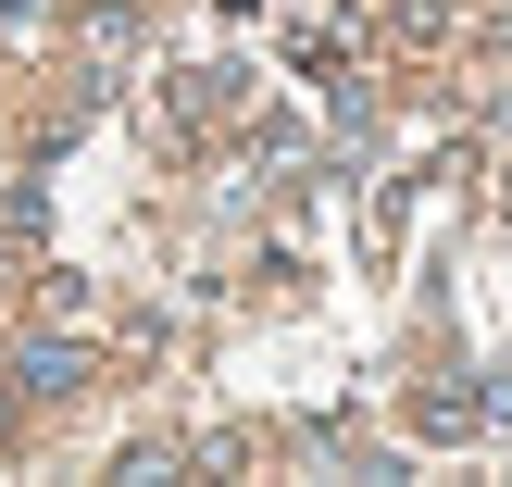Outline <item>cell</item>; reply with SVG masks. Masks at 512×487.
Here are the masks:
<instances>
[]
</instances>
